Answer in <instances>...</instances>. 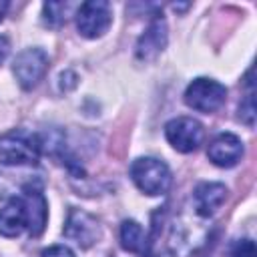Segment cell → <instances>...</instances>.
<instances>
[{
	"label": "cell",
	"mask_w": 257,
	"mask_h": 257,
	"mask_svg": "<svg viewBox=\"0 0 257 257\" xmlns=\"http://www.w3.org/2000/svg\"><path fill=\"white\" fill-rule=\"evenodd\" d=\"M6 54H8V40L4 36H0V62L6 58Z\"/></svg>",
	"instance_id": "ac0fdd59"
},
{
	"label": "cell",
	"mask_w": 257,
	"mask_h": 257,
	"mask_svg": "<svg viewBox=\"0 0 257 257\" xmlns=\"http://www.w3.org/2000/svg\"><path fill=\"white\" fill-rule=\"evenodd\" d=\"M131 179L149 197L165 195L173 181L167 163H163L161 159H155V157H141V159L133 161Z\"/></svg>",
	"instance_id": "7a4b0ae2"
},
{
	"label": "cell",
	"mask_w": 257,
	"mask_h": 257,
	"mask_svg": "<svg viewBox=\"0 0 257 257\" xmlns=\"http://www.w3.org/2000/svg\"><path fill=\"white\" fill-rule=\"evenodd\" d=\"M42 151V139L30 131L14 128L0 137V163L22 167L34 165Z\"/></svg>",
	"instance_id": "6da1fadb"
},
{
	"label": "cell",
	"mask_w": 257,
	"mask_h": 257,
	"mask_svg": "<svg viewBox=\"0 0 257 257\" xmlns=\"http://www.w3.org/2000/svg\"><path fill=\"white\" fill-rule=\"evenodd\" d=\"M207 157L217 167H223V169L235 167L243 157V143L233 133H221L211 141L207 149Z\"/></svg>",
	"instance_id": "9c48e42d"
},
{
	"label": "cell",
	"mask_w": 257,
	"mask_h": 257,
	"mask_svg": "<svg viewBox=\"0 0 257 257\" xmlns=\"http://www.w3.org/2000/svg\"><path fill=\"white\" fill-rule=\"evenodd\" d=\"M239 116L247 126H253L255 122V104H253V88L245 94L243 102L239 104Z\"/></svg>",
	"instance_id": "9a60e30c"
},
{
	"label": "cell",
	"mask_w": 257,
	"mask_h": 257,
	"mask_svg": "<svg viewBox=\"0 0 257 257\" xmlns=\"http://www.w3.org/2000/svg\"><path fill=\"white\" fill-rule=\"evenodd\" d=\"M70 4L64 2H48L42 6V14H44V22L52 28L60 26L62 22H66V14H68Z\"/></svg>",
	"instance_id": "5bb4252c"
},
{
	"label": "cell",
	"mask_w": 257,
	"mask_h": 257,
	"mask_svg": "<svg viewBox=\"0 0 257 257\" xmlns=\"http://www.w3.org/2000/svg\"><path fill=\"white\" fill-rule=\"evenodd\" d=\"M48 70V54L42 48H26L22 50L12 64V72L18 84L24 90L34 88Z\"/></svg>",
	"instance_id": "8992f818"
},
{
	"label": "cell",
	"mask_w": 257,
	"mask_h": 257,
	"mask_svg": "<svg viewBox=\"0 0 257 257\" xmlns=\"http://www.w3.org/2000/svg\"><path fill=\"white\" fill-rule=\"evenodd\" d=\"M165 137L169 145L179 153H193L205 139V128L191 116H177L165 124Z\"/></svg>",
	"instance_id": "5b68a950"
},
{
	"label": "cell",
	"mask_w": 257,
	"mask_h": 257,
	"mask_svg": "<svg viewBox=\"0 0 257 257\" xmlns=\"http://www.w3.org/2000/svg\"><path fill=\"white\" fill-rule=\"evenodd\" d=\"M24 207H26V221H28V231L32 237H38L44 227H46V217H48V205L46 199L42 195V191L38 187H24V195H22Z\"/></svg>",
	"instance_id": "8fae6325"
},
{
	"label": "cell",
	"mask_w": 257,
	"mask_h": 257,
	"mask_svg": "<svg viewBox=\"0 0 257 257\" xmlns=\"http://www.w3.org/2000/svg\"><path fill=\"white\" fill-rule=\"evenodd\" d=\"M227 88L213 78H195L185 90V102L199 112H215L225 104Z\"/></svg>",
	"instance_id": "3957f363"
},
{
	"label": "cell",
	"mask_w": 257,
	"mask_h": 257,
	"mask_svg": "<svg viewBox=\"0 0 257 257\" xmlns=\"http://www.w3.org/2000/svg\"><path fill=\"white\" fill-rule=\"evenodd\" d=\"M40 257H76V255L66 245H52V247L44 249Z\"/></svg>",
	"instance_id": "e0dca14e"
},
{
	"label": "cell",
	"mask_w": 257,
	"mask_h": 257,
	"mask_svg": "<svg viewBox=\"0 0 257 257\" xmlns=\"http://www.w3.org/2000/svg\"><path fill=\"white\" fill-rule=\"evenodd\" d=\"M225 199H227V187L223 183H215V181L199 183L193 191L195 213L199 217H211L225 203Z\"/></svg>",
	"instance_id": "30bf717a"
},
{
	"label": "cell",
	"mask_w": 257,
	"mask_h": 257,
	"mask_svg": "<svg viewBox=\"0 0 257 257\" xmlns=\"http://www.w3.org/2000/svg\"><path fill=\"white\" fill-rule=\"evenodd\" d=\"M112 24L110 4L104 0H88L76 10V28L84 38H100Z\"/></svg>",
	"instance_id": "277c9868"
},
{
	"label": "cell",
	"mask_w": 257,
	"mask_h": 257,
	"mask_svg": "<svg viewBox=\"0 0 257 257\" xmlns=\"http://www.w3.org/2000/svg\"><path fill=\"white\" fill-rule=\"evenodd\" d=\"M231 257H255V243L251 239H239L231 249Z\"/></svg>",
	"instance_id": "2e32d148"
},
{
	"label": "cell",
	"mask_w": 257,
	"mask_h": 257,
	"mask_svg": "<svg viewBox=\"0 0 257 257\" xmlns=\"http://www.w3.org/2000/svg\"><path fill=\"white\" fill-rule=\"evenodd\" d=\"M6 10H8V2H0V22H2L4 16H6Z\"/></svg>",
	"instance_id": "d6986e66"
},
{
	"label": "cell",
	"mask_w": 257,
	"mask_h": 257,
	"mask_svg": "<svg viewBox=\"0 0 257 257\" xmlns=\"http://www.w3.org/2000/svg\"><path fill=\"white\" fill-rule=\"evenodd\" d=\"M145 257H157V255H153V253H147V255H145Z\"/></svg>",
	"instance_id": "ffe728a7"
},
{
	"label": "cell",
	"mask_w": 257,
	"mask_h": 257,
	"mask_svg": "<svg viewBox=\"0 0 257 257\" xmlns=\"http://www.w3.org/2000/svg\"><path fill=\"white\" fill-rule=\"evenodd\" d=\"M28 227L26 207L22 197H12L0 209V235L2 237H18Z\"/></svg>",
	"instance_id": "7c38bea8"
},
{
	"label": "cell",
	"mask_w": 257,
	"mask_h": 257,
	"mask_svg": "<svg viewBox=\"0 0 257 257\" xmlns=\"http://www.w3.org/2000/svg\"><path fill=\"white\" fill-rule=\"evenodd\" d=\"M64 237L74 241L78 247L86 249L100 239V225L96 217L80 209H70L66 217V225H64Z\"/></svg>",
	"instance_id": "52a82bcc"
},
{
	"label": "cell",
	"mask_w": 257,
	"mask_h": 257,
	"mask_svg": "<svg viewBox=\"0 0 257 257\" xmlns=\"http://www.w3.org/2000/svg\"><path fill=\"white\" fill-rule=\"evenodd\" d=\"M167 46V22L163 14H155L137 42V58L141 62L155 60Z\"/></svg>",
	"instance_id": "ba28073f"
},
{
	"label": "cell",
	"mask_w": 257,
	"mask_h": 257,
	"mask_svg": "<svg viewBox=\"0 0 257 257\" xmlns=\"http://www.w3.org/2000/svg\"><path fill=\"white\" fill-rule=\"evenodd\" d=\"M120 245L128 253H139L145 249V231L135 219H126L120 225Z\"/></svg>",
	"instance_id": "4fadbf2b"
}]
</instances>
